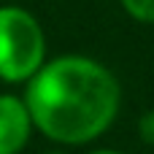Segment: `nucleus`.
<instances>
[{
  "label": "nucleus",
  "mask_w": 154,
  "mask_h": 154,
  "mask_svg": "<svg viewBox=\"0 0 154 154\" xmlns=\"http://www.w3.org/2000/svg\"><path fill=\"white\" fill-rule=\"evenodd\" d=\"M22 97L41 135L62 146H84L114 125L122 87L103 62L62 54L46 60L24 81Z\"/></svg>",
  "instance_id": "f257e3e1"
},
{
  "label": "nucleus",
  "mask_w": 154,
  "mask_h": 154,
  "mask_svg": "<svg viewBox=\"0 0 154 154\" xmlns=\"http://www.w3.org/2000/svg\"><path fill=\"white\" fill-rule=\"evenodd\" d=\"M46 62V32L22 5H0V81L24 84Z\"/></svg>",
  "instance_id": "f03ea898"
},
{
  "label": "nucleus",
  "mask_w": 154,
  "mask_h": 154,
  "mask_svg": "<svg viewBox=\"0 0 154 154\" xmlns=\"http://www.w3.org/2000/svg\"><path fill=\"white\" fill-rule=\"evenodd\" d=\"M32 130L35 127L24 97L8 92L0 95V154H19L27 146Z\"/></svg>",
  "instance_id": "7ed1b4c3"
},
{
  "label": "nucleus",
  "mask_w": 154,
  "mask_h": 154,
  "mask_svg": "<svg viewBox=\"0 0 154 154\" xmlns=\"http://www.w3.org/2000/svg\"><path fill=\"white\" fill-rule=\"evenodd\" d=\"M125 14L141 24H154V0H119Z\"/></svg>",
  "instance_id": "20e7f679"
},
{
  "label": "nucleus",
  "mask_w": 154,
  "mask_h": 154,
  "mask_svg": "<svg viewBox=\"0 0 154 154\" xmlns=\"http://www.w3.org/2000/svg\"><path fill=\"white\" fill-rule=\"evenodd\" d=\"M138 135L143 143L154 146V111H146L141 119H138Z\"/></svg>",
  "instance_id": "39448f33"
},
{
  "label": "nucleus",
  "mask_w": 154,
  "mask_h": 154,
  "mask_svg": "<svg viewBox=\"0 0 154 154\" xmlns=\"http://www.w3.org/2000/svg\"><path fill=\"white\" fill-rule=\"evenodd\" d=\"M89 154H122V152H116V149H95V152H89Z\"/></svg>",
  "instance_id": "423d86ee"
},
{
  "label": "nucleus",
  "mask_w": 154,
  "mask_h": 154,
  "mask_svg": "<svg viewBox=\"0 0 154 154\" xmlns=\"http://www.w3.org/2000/svg\"><path fill=\"white\" fill-rule=\"evenodd\" d=\"M49 154H60V152H49Z\"/></svg>",
  "instance_id": "0eeeda50"
}]
</instances>
